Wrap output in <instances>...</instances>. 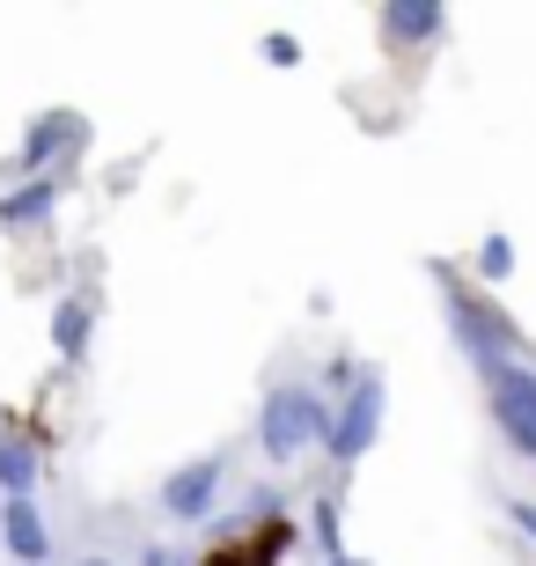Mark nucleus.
<instances>
[{
  "label": "nucleus",
  "instance_id": "obj_18",
  "mask_svg": "<svg viewBox=\"0 0 536 566\" xmlns=\"http://www.w3.org/2000/svg\"><path fill=\"white\" fill-rule=\"evenodd\" d=\"M82 566H111V559H82Z\"/></svg>",
  "mask_w": 536,
  "mask_h": 566
},
{
  "label": "nucleus",
  "instance_id": "obj_4",
  "mask_svg": "<svg viewBox=\"0 0 536 566\" xmlns=\"http://www.w3.org/2000/svg\"><path fill=\"white\" fill-rule=\"evenodd\" d=\"M213 493H221V457H199V463H185L177 479L162 485V507H169V523H199L213 507Z\"/></svg>",
  "mask_w": 536,
  "mask_h": 566
},
{
  "label": "nucleus",
  "instance_id": "obj_5",
  "mask_svg": "<svg viewBox=\"0 0 536 566\" xmlns=\"http://www.w3.org/2000/svg\"><path fill=\"white\" fill-rule=\"evenodd\" d=\"M0 545L15 552L22 566H44V559H52V530H44L38 501H0Z\"/></svg>",
  "mask_w": 536,
  "mask_h": 566
},
{
  "label": "nucleus",
  "instance_id": "obj_3",
  "mask_svg": "<svg viewBox=\"0 0 536 566\" xmlns=\"http://www.w3.org/2000/svg\"><path fill=\"white\" fill-rule=\"evenodd\" d=\"M375 434H382V368H360V382H353V398L338 405V420H330L324 441H330L338 463H360Z\"/></svg>",
  "mask_w": 536,
  "mask_h": 566
},
{
  "label": "nucleus",
  "instance_id": "obj_7",
  "mask_svg": "<svg viewBox=\"0 0 536 566\" xmlns=\"http://www.w3.org/2000/svg\"><path fill=\"white\" fill-rule=\"evenodd\" d=\"M82 140H88V126L74 118V111H44L38 126H30V140H22V177H38L60 147H82Z\"/></svg>",
  "mask_w": 536,
  "mask_h": 566
},
{
  "label": "nucleus",
  "instance_id": "obj_8",
  "mask_svg": "<svg viewBox=\"0 0 536 566\" xmlns=\"http://www.w3.org/2000/svg\"><path fill=\"white\" fill-rule=\"evenodd\" d=\"M52 213H60V185L52 177H30V185H15L0 199V229H44Z\"/></svg>",
  "mask_w": 536,
  "mask_h": 566
},
{
  "label": "nucleus",
  "instance_id": "obj_17",
  "mask_svg": "<svg viewBox=\"0 0 536 566\" xmlns=\"http://www.w3.org/2000/svg\"><path fill=\"white\" fill-rule=\"evenodd\" d=\"M324 566H360V559H324Z\"/></svg>",
  "mask_w": 536,
  "mask_h": 566
},
{
  "label": "nucleus",
  "instance_id": "obj_9",
  "mask_svg": "<svg viewBox=\"0 0 536 566\" xmlns=\"http://www.w3.org/2000/svg\"><path fill=\"white\" fill-rule=\"evenodd\" d=\"M30 485H38V449L0 427V501H30Z\"/></svg>",
  "mask_w": 536,
  "mask_h": 566
},
{
  "label": "nucleus",
  "instance_id": "obj_14",
  "mask_svg": "<svg viewBox=\"0 0 536 566\" xmlns=\"http://www.w3.org/2000/svg\"><path fill=\"white\" fill-rule=\"evenodd\" d=\"M265 60L272 66H294V60H302V44H294V38H265Z\"/></svg>",
  "mask_w": 536,
  "mask_h": 566
},
{
  "label": "nucleus",
  "instance_id": "obj_13",
  "mask_svg": "<svg viewBox=\"0 0 536 566\" xmlns=\"http://www.w3.org/2000/svg\"><path fill=\"white\" fill-rule=\"evenodd\" d=\"M493 420H500V434H507V441H515V449H522V457H536V427H529V420H522V412H515V405H500V398H493Z\"/></svg>",
  "mask_w": 536,
  "mask_h": 566
},
{
  "label": "nucleus",
  "instance_id": "obj_10",
  "mask_svg": "<svg viewBox=\"0 0 536 566\" xmlns=\"http://www.w3.org/2000/svg\"><path fill=\"white\" fill-rule=\"evenodd\" d=\"M52 354L60 360L88 354V302H60V310H52Z\"/></svg>",
  "mask_w": 536,
  "mask_h": 566
},
{
  "label": "nucleus",
  "instance_id": "obj_12",
  "mask_svg": "<svg viewBox=\"0 0 536 566\" xmlns=\"http://www.w3.org/2000/svg\"><path fill=\"white\" fill-rule=\"evenodd\" d=\"M477 273L507 280V273H515V243H507V235H485V243H477Z\"/></svg>",
  "mask_w": 536,
  "mask_h": 566
},
{
  "label": "nucleus",
  "instance_id": "obj_16",
  "mask_svg": "<svg viewBox=\"0 0 536 566\" xmlns=\"http://www.w3.org/2000/svg\"><path fill=\"white\" fill-rule=\"evenodd\" d=\"M507 515H515V523H522V537H529V545H536V507H529V501H515V507H507Z\"/></svg>",
  "mask_w": 536,
  "mask_h": 566
},
{
  "label": "nucleus",
  "instance_id": "obj_15",
  "mask_svg": "<svg viewBox=\"0 0 536 566\" xmlns=\"http://www.w3.org/2000/svg\"><path fill=\"white\" fill-rule=\"evenodd\" d=\"M140 566H191V559H185V552H177V545H155V552H147Z\"/></svg>",
  "mask_w": 536,
  "mask_h": 566
},
{
  "label": "nucleus",
  "instance_id": "obj_11",
  "mask_svg": "<svg viewBox=\"0 0 536 566\" xmlns=\"http://www.w3.org/2000/svg\"><path fill=\"white\" fill-rule=\"evenodd\" d=\"M485 390H493L500 405H515L522 420L536 427V368H493V376H485Z\"/></svg>",
  "mask_w": 536,
  "mask_h": 566
},
{
  "label": "nucleus",
  "instance_id": "obj_1",
  "mask_svg": "<svg viewBox=\"0 0 536 566\" xmlns=\"http://www.w3.org/2000/svg\"><path fill=\"white\" fill-rule=\"evenodd\" d=\"M324 434H330V405L316 398L309 382H280V390L265 398V412H258V449H265L272 463L309 457Z\"/></svg>",
  "mask_w": 536,
  "mask_h": 566
},
{
  "label": "nucleus",
  "instance_id": "obj_6",
  "mask_svg": "<svg viewBox=\"0 0 536 566\" xmlns=\"http://www.w3.org/2000/svg\"><path fill=\"white\" fill-rule=\"evenodd\" d=\"M441 22H449V8H433V0H397V8H382V38H390V52H419V44L441 38Z\"/></svg>",
  "mask_w": 536,
  "mask_h": 566
},
{
  "label": "nucleus",
  "instance_id": "obj_2",
  "mask_svg": "<svg viewBox=\"0 0 536 566\" xmlns=\"http://www.w3.org/2000/svg\"><path fill=\"white\" fill-rule=\"evenodd\" d=\"M441 302H449V332H455V346H463V354H471L477 368H485V376H493V368H515L522 332L493 310V302H485V294L441 273Z\"/></svg>",
  "mask_w": 536,
  "mask_h": 566
}]
</instances>
